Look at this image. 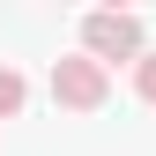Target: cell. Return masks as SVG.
<instances>
[{
    "mask_svg": "<svg viewBox=\"0 0 156 156\" xmlns=\"http://www.w3.org/2000/svg\"><path fill=\"white\" fill-rule=\"evenodd\" d=\"M82 60H141V23L134 15H119V8H97V15H82Z\"/></svg>",
    "mask_w": 156,
    "mask_h": 156,
    "instance_id": "cell-1",
    "label": "cell"
},
{
    "mask_svg": "<svg viewBox=\"0 0 156 156\" xmlns=\"http://www.w3.org/2000/svg\"><path fill=\"white\" fill-rule=\"evenodd\" d=\"M104 97H112V74L97 67V60H52V104L60 112H104Z\"/></svg>",
    "mask_w": 156,
    "mask_h": 156,
    "instance_id": "cell-2",
    "label": "cell"
},
{
    "mask_svg": "<svg viewBox=\"0 0 156 156\" xmlns=\"http://www.w3.org/2000/svg\"><path fill=\"white\" fill-rule=\"evenodd\" d=\"M23 97H30V82L15 67H0V119H15V112H23Z\"/></svg>",
    "mask_w": 156,
    "mask_h": 156,
    "instance_id": "cell-3",
    "label": "cell"
},
{
    "mask_svg": "<svg viewBox=\"0 0 156 156\" xmlns=\"http://www.w3.org/2000/svg\"><path fill=\"white\" fill-rule=\"evenodd\" d=\"M134 97H141V104H156V52H141V60H134Z\"/></svg>",
    "mask_w": 156,
    "mask_h": 156,
    "instance_id": "cell-4",
    "label": "cell"
}]
</instances>
